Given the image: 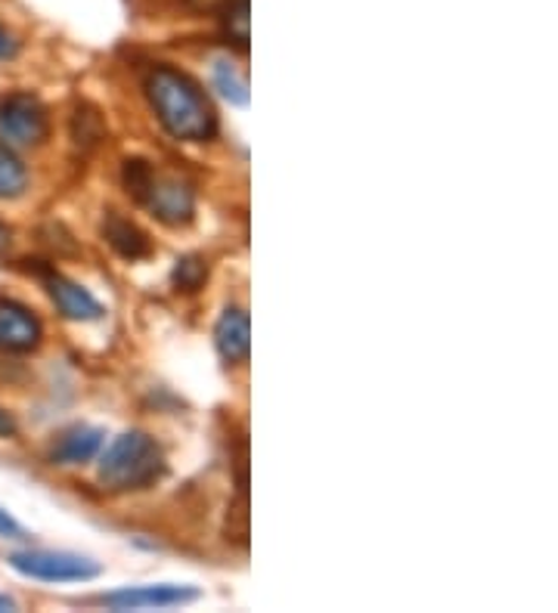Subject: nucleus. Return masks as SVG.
I'll return each mask as SVG.
<instances>
[{"mask_svg": "<svg viewBox=\"0 0 558 613\" xmlns=\"http://www.w3.org/2000/svg\"><path fill=\"white\" fill-rule=\"evenodd\" d=\"M122 184L127 196L165 226H186L196 217V192L177 174H159L144 159L122 164Z\"/></svg>", "mask_w": 558, "mask_h": 613, "instance_id": "obj_3", "label": "nucleus"}, {"mask_svg": "<svg viewBox=\"0 0 558 613\" xmlns=\"http://www.w3.org/2000/svg\"><path fill=\"white\" fill-rule=\"evenodd\" d=\"M221 22H224V35H227V41L236 43V47L246 53L248 50V0H224Z\"/></svg>", "mask_w": 558, "mask_h": 613, "instance_id": "obj_15", "label": "nucleus"}, {"mask_svg": "<svg viewBox=\"0 0 558 613\" xmlns=\"http://www.w3.org/2000/svg\"><path fill=\"white\" fill-rule=\"evenodd\" d=\"M16 430H20V425H16V418H13V412H7V409L0 406V437L7 440V437H16Z\"/></svg>", "mask_w": 558, "mask_h": 613, "instance_id": "obj_19", "label": "nucleus"}, {"mask_svg": "<svg viewBox=\"0 0 558 613\" xmlns=\"http://www.w3.org/2000/svg\"><path fill=\"white\" fill-rule=\"evenodd\" d=\"M72 137L82 149H94L106 137V127L100 122V112L90 105H78L75 118H72Z\"/></svg>", "mask_w": 558, "mask_h": 613, "instance_id": "obj_16", "label": "nucleus"}, {"mask_svg": "<svg viewBox=\"0 0 558 613\" xmlns=\"http://www.w3.org/2000/svg\"><path fill=\"white\" fill-rule=\"evenodd\" d=\"M50 137V118L47 105L28 90L7 93L0 100V140L7 146L32 149Z\"/></svg>", "mask_w": 558, "mask_h": 613, "instance_id": "obj_5", "label": "nucleus"}, {"mask_svg": "<svg viewBox=\"0 0 558 613\" xmlns=\"http://www.w3.org/2000/svg\"><path fill=\"white\" fill-rule=\"evenodd\" d=\"M41 279L62 320H69V323H97V320L106 316V306L87 288L72 283L69 276H62L57 270H41Z\"/></svg>", "mask_w": 558, "mask_h": 613, "instance_id": "obj_7", "label": "nucleus"}, {"mask_svg": "<svg viewBox=\"0 0 558 613\" xmlns=\"http://www.w3.org/2000/svg\"><path fill=\"white\" fill-rule=\"evenodd\" d=\"M165 474V452L146 430H124L106 447L97 480L109 492H134L152 487Z\"/></svg>", "mask_w": 558, "mask_h": 613, "instance_id": "obj_2", "label": "nucleus"}, {"mask_svg": "<svg viewBox=\"0 0 558 613\" xmlns=\"http://www.w3.org/2000/svg\"><path fill=\"white\" fill-rule=\"evenodd\" d=\"M208 279V264L206 258H199V254H186V258H177V264L171 270V283L177 291H186V295H193V291H199V288L206 286Z\"/></svg>", "mask_w": 558, "mask_h": 613, "instance_id": "obj_14", "label": "nucleus"}, {"mask_svg": "<svg viewBox=\"0 0 558 613\" xmlns=\"http://www.w3.org/2000/svg\"><path fill=\"white\" fill-rule=\"evenodd\" d=\"M106 443V430L97 425H72L65 428L53 440L50 447V462L62 465V468H75V465H87L94 462Z\"/></svg>", "mask_w": 558, "mask_h": 613, "instance_id": "obj_9", "label": "nucleus"}, {"mask_svg": "<svg viewBox=\"0 0 558 613\" xmlns=\"http://www.w3.org/2000/svg\"><path fill=\"white\" fill-rule=\"evenodd\" d=\"M28 189V167L13 152V146L0 143V199H20Z\"/></svg>", "mask_w": 558, "mask_h": 613, "instance_id": "obj_12", "label": "nucleus"}, {"mask_svg": "<svg viewBox=\"0 0 558 613\" xmlns=\"http://www.w3.org/2000/svg\"><path fill=\"white\" fill-rule=\"evenodd\" d=\"M211 78H214V87L221 90V97L236 105V109H246L248 105V82L246 75L233 65L230 60H218L214 68H211Z\"/></svg>", "mask_w": 558, "mask_h": 613, "instance_id": "obj_13", "label": "nucleus"}, {"mask_svg": "<svg viewBox=\"0 0 558 613\" xmlns=\"http://www.w3.org/2000/svg\"><path fill=\"white\" fill-rule=\"evenodd\" d=\"M20 57V41L13 32H7V25H0V62L16 60Z\"/></svg>", "mask_w": 558, "mask_h": 613, "instance_id": "obj_17", "label": "nucleus"}, {"mask_svg": "<svg viewBox=\"0 0 558 613\" xmlns=\"http://www.w3.org/2000/svg\"><path fill=\"white\" fill-rule=\"evenodd\" d=\"M199 598V589L177 586V583H159V586H127L119 592L103 595L106 608L112 611H168L184 608Z\"/></svg>", "mask_w": 558, "mask_h": 613, "instance_id": "obj_6", "label": "nucleus"}, {"mask_svg": "<svg viewBox=\"0 0 558 613\" xmlns=\"http://www.w3.org/2000/svg\"><path fill=\"white\" fill-rule=\"evenodd\" d=\"M214 348L227 366H243L251 353V323L243 306H227L214 326Z\"/></svg>", "mask_w": 558, "mask_h": 613, "instance_id": "obj_10", "label": "nucleus"}, {"mask_svg": "<svg viewBox=\"0 0 558 613\" xmlns=\"http://www.w3.org/2000/svg\"><path fill=\"white\" fill-rule=\"evenodd\" d=\"M7 564L38 583H87L103 573V567L94 558L75 552H47V549L13 552L7 558Z\"/></svg>", "mask_w": 558, "mask_h": 613, "instance_id": "obj_4", "label": "nucleus"}, {"mask_svg": "<svg viewBox=\"0 0 558 613\" xmlns=\"http://www.w3.org/2000/svg\"><path fill=\"white\" fill-rule=\"evenodd\" d=\"M25 530L20 527V521L7 509H0V539H22Z\"/></svg>", "mask_w": 558, "mask_h": 613, "instance_id": "obj_18", "label": "nucleus"}, {"mask_svg": "<svg viewBox=\"0 0 558 613\" xmlns=\"http://www.w3.org/2000/svg\"><path fill=\"white\" fill-rule=\"evenodd\" d=\"M44 326L35 310L20 301L0 298V350L7 353H28L41 345Z\"/></svg>", "mask_w": 558, "mask_h": 613, "instance_id": "obj_8", "label": "nucleus"}, {"mask_svg": "<svg viewBox=\"0 0 558 613\" xmlns=\"http://www.w3.org/2000/svg\"><path fill=\"white\" fill-rule=\"evenodd\" d=\"M100 233H103L106 242L115 248V254H122L124 261H144V258L152 254V239L134 221L122 217L119 211H106Z\"/></svg>", "mask_w": 558, "mask_h": 613, "instance_id": "obj_11", "label": "nucleus"}, {"mask_svg": "<svg viewBox=\"0 0 558 613\" xmlns=\"http://www.w3.org/2000/svg\"><path fill=\"white\" fill-rule=\"evenodd\" d=\"M10 236H13V229H10V226L0 221V251L10 246Z\"/></svg>", "mask_w": 558, "mask_h": 613, "instance_id": "obj_20", "label": "nucleus"}, {"mask_svg": "<svg viewBox=\"0 0 558 613\" xmlns=\"http://www.w3.org/2000/svg\"><path fill=\"white\" fill-rule=\"evenodd\" d=\"M146 100L159 124L181 143H208L218 137V112L193 75L177 65L159 62L149 68L144 82Z\"/></svg>", "mask_w": 558, "mask_h": 613, "instance_id": "obj_1", "label": "nucleus"}, {"mask_svg": "<svg viewBox=\"0 0 558 613\" xmlns=\"http://www.w3.org/2000/svg\"><path fill=\"white\" fill-rule=\"evenodd\" d=\"M13 608H16V601L7 598V595H0V611H13Z\"/></svg>", "mask_w": 558, "mask_h": 613, "instance_id": "obj_21", "label": "nucleus"}]
</instances>
